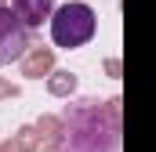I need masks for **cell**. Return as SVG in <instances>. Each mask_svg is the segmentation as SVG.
Masks as SVG:
<instances>
[{
	"mask_svg": "<svg viewBox=\"0 0 156 152\" xmlns=\"http://www.w3.org/2000/svg\"><path fill=\"white\" fill-rule=\"evenodd\" d=\"M123 102L109 98H73L62 109L66 141L62 152H120V130H123Z\"/></svg>",
	"mask_w": 156,
	"mask_h": 152,
	"instance_id": "6da1fadb",
	"label": "cell"
},
{
	"mask_svg": "<svg viewBox=\"0 0 156 152\" xmlns=\"http://www.w3.org/2000/svg\"><path fill=\"white\" fill-rule=\"evenodd\" d=\"M94 29H98L94 7L83 4V0H69V4H62L51 15V40H55V47H66V51L83 47L94 36Z\"/></svg>",
	"mask_w": 156,
	"mask_h": 152,
	"instance_id": "7a4b0ae2",
	"label": "cell"
},
{
	"mask_svg": "<svg viewBox=\"0 0 156 152\" xmlns=\"http://www.w3.org/2000/svg\"><path fill=\"white\" fill-rule=\"evenodd\" d=\"M29 47H33V43H29V29H26V26L18 22V15L4 4V7H0V65L22 62Z\"/></svg>",
	"mask_w": 156,
	"mask_h": 152,
	"instance_id": "3957f363",
	"label": "cell"
},
{
	"mask_svg": "<svg viewBox=\"0 0 156 152\" xmlns=\"http://www.w3.org/2000/svg\"><path fill=\"white\" fill-rule=\"evenodd\" d=\"M18 65H22V76L26 80H47V76L55 73V47H44V43L40 47H29Z\"/></svg>",
	"mask_w": 156,
	"mask_h": 152,
	"instance_id": "277c9868",
	"label": "cell"
},
{
	"mask_svg": "<svg viewBox=\"0 0 156 152\" xmlns=\"http://www.w3.org/2000/svg\"><path fill=\"white\" fill-rule=\"evenodd\" d=\"M11 11L18 15L26 29H40V22L55 15V0H11Z\"/></svg>",
	"mask_w": 156,
	"mask_h": 152,
	"instance_id": "5b68a950",
	"label": "cell"
},
{
	"mask_svg": "<svg viewBox=\"0 0 156 152\" xmlns=\"http://www.w3.org/2000/svg\"><path fill=\"white\" fill-rule=\"evenodd\" d=\"M76 87H80V76L69 73V69H55V73L47 76V94H51V98H66V102H73Z\"/></svg>",
	"mask_w": 156,
	"mask_h": 152,
	"instance_id": "8992f818",
	"label": "cell"
},
{
	"mask_svg": "<svg viewBox=\"0 0 156 152\" xmlns=\"http://www.w3.org/2000/svg\"><path fill=\"white\" fill-rule=\"evenodd\" d=\"M37 134H40L44 145H58V149H62V141H66L62 116H40V119H37Z\"/></svg>",
	"mask_w": 156,
	"mask_h": 152,
	"instance_id": "52a82bcc",
	"label": "cell"
},
{
	"mask_svg": "<svg viewBox=\"0 0 156 152\" xmlns=\"http://www.w3.org/2000/svg\"><path fill=\"white\" fill-rule=\"evenodd\" d=\"M11 141H15V149H18V152H40V145H44V141H40V134H37V123L18 127Z\"/></svg>",
	"mask_w": 156,
	"mask_h": 152,
	"instance_id": "ba28073f",
	"label": "cell"
},
{
	"mask_svg": "<svg viewBox=\"0 0 156 152\" xmlns=\"http://www.w3.org/2000/svg\"><path fill=\"white\" fill-rule=\"evenodd\" d=\"M22 94V87L18 83H11V80H4L0 76V102H11V98H18Z\"/></svg>",
	"mask_w": 156,
	"mask_h": 152,
	"instance_id": "9c48e42d",
	"label": "cell"
},
{
	"mask_svg": "<svg viewBox=\"0 0 156 152\" xmlns=\"http://www.w3.org/2000/svg\"><path fill=\"white\" fill-rule=\"evenodd\" d=\"M105 73L113 76V80H120V73H123V65H120V58H105Z\"/></svg>",
	"mask_w": 156,
	"mask_h": 152,
	"instance_id": "30bf717a",
	"label": "cell"
},
{
	"mask_svg": "<svg viewBox=\"0 0 156 152\" xmlns=\"http://www.w3.org/2000/svg\"><path fill=\"white\" fill-rule=\"evenodd\" d=\"M0 152H18V149H15V141L7 138V141H0Z\"/></svg>",
	"mask_w": 156,
	"mask_h": 152,
	"instance_id": "8fae6325",
	"label": "cell"
},
{
	"mask_svg": "<svg viewBox=\"0 0 156 152\" xmlns=\"http://www.w3.org/2000/svg\"><path fill=\"white\" fill-rule=\"evenodd\" d=\"M40 152H62V149H58V145H44Z\"/></svg>",
	"mask_w": 156,
	"mask_h": 152,
	"instance_id": "7c38bea8",
	"label": "cell"
}]
</instances>
